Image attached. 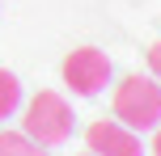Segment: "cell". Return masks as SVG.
<instances>
[{"instance_id": "6", "label": "cell", "mask_w": 161, "mask_h": 156, "mask_svg": "<svg viewBox=\"0 0 161 156\" xmlns=\"http://www.w3.org/2000/svg\"><path fill=\"white\" fill-rule=\"evenodd\" d=\"M17 106H21V84H17L13 72H4V68H0V118H8Z\"/></svg>"}, {"instance_id": "7", "label": "cell", "mask_w": 161, "mask_h": 156, "mask_svg": "<svg viewBox=\"0 0 161 156\" xmlns=\"http://www.w3.org/2000/svg\"><path fill=\"white\" fill-rule=\"evenodd\" d=\"M148 68H153V76H157V84H161V42L148 47Z\"/></svg>"}, {"instance_id": "8", "label": "cell", "mask_w": 161, "mask_h": 156, "mask_svg": "<svg viewBox=\"0 0 161 156\" xmlns=\"http://www.w3.org/2000/svg\"><path fill=\"white\" fill-rule=\"evenodd\" d=\"M153 156H161V123L153 127Z\"/></svg>"}, {"instance_id": "3", "label": "cell", "mask_w": 161, "mask_h": 156, "mask_svg": "<svg viewBox=\"0 0 161 156\" xmlns=\"http://www.w3.org/2000/svg\"><path fill=\"white\" fill-rule=\"evenodd\" d=\"M64 84L80 97H93V93L106 89V80H110V59H106V51L97 47H76L72 55L64 59Z\"/></svg>"}, {"instance_id": "9", "label": "cell", "mask_w": 161, "mask_h": 156, "mask_svg": "<svg viewBox=\"0 0 161 156\" xmlns=\"http://www.w3.org/2000/svg\"><path fill=\"white\" fill-rule=\"evenodd\" d=\"M85 156H93V152H85Z\"/></svg>"}, {"instance_id": "4", "label": "cell", "mask_w": 161, "mask_h": 156, "mask_svg": "<svg viewBox=\"0 0 161 156\" xmlns=\"http://www.w3.org/2000/svg\"><path fill=\"white\" fill-rule=\"evenodd\" d=\"M85 143L93 156H140V135L131 131V127H123L119 118H97V123H89L85 131Z\"/></svg>"}, {"instance_id": "1", "label": "cell", "mask_w": 161, "mask_h": 156, "mask_svg": "<svg viewBox=\"0 0 161 156\" xmlns=\"http://www.w3.org/2000/svg\"><path fill=\"white\" fill-rule=\"evenodd\" d=\"M21 131L30 135L34 143L42 148H59V143L72 139V106H68L59 93L42 89L25 101V118H21Z\"/></svg>"}, {"instance_id": "5", "label": "cell", "mask_w": 161, "mask_h": 156, "mask_svg": "<svg viewBox=\"0 0 161 156\" xmlns=\"http://www.w3.org/2000/svg\"><path fill=\"white\" fill-rule=\"evenodd\" d=\"M0 156H51V152L34 143L25 131H0Z\"/></svg>"}, {"instance_id": "2", "label": "cell", "mask_w": 161, "mask_h": 156, "mask_svg": "<svg viewBox=\"0 0 161 156\" xmlns=\"http://www.w3.org/2000/svg\"><path fill=\"white\" fill-rule=\"evenodd\" d=\"M114 118L131 131H153L161 123V84L148 76H123L114 89Z\"/></svg>"}]
</instances>
